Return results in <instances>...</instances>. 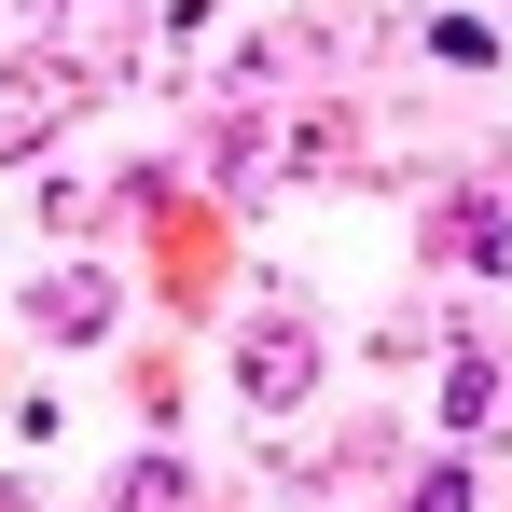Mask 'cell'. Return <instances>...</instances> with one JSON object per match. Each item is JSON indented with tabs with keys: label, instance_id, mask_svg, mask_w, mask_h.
I'll return each instance as SVG.
<instances>
[{
	"label": "cell",
	"instance_id": "obj_1",
	"mask_svg": "<svg viewBox=\"0 0 512 512\" xmlns=\"http://www.w3.org/2000/svg\"><path fill=\"white\" fill-rule=\"evenodd\" d=\"M14 319L56 333V346H111V333H125V277H111V263H56V277H28Z\"/></svg>",
	"mask_w": 512,
	"mask_h": 512
},
{
	"label": "cell",
	"instance_id": "obj_2",
	"mask_svg": "<svg viewBox=\"0 0 512 512\" xmlns=\"http://www.w3.org/2000/svg\"><path fill=\"white\" fill-rule=\"evenodd\" d=\"M236 388H250V402H305V388H319V333H305V319H250V333H236Z\"/></svg>",
	"mask_w": 512,
	"mask_h": 512
},
{
	"label": "cell",
	"instance_id": "obj_3",
	"mask_svg": "<svg viewBox=\"0 0 512 512\" xmlns=\"http://www.w3.org/2000/svg\"><path fill=\"white\" fill-rule=\"evenodd\" d=\"M443 250L485 263V277H512V208H499V194H457V208H443Z\"/></svg>",
	"mask_w": 512,
	"mask_h": 512
},
{
	"label": "cell",
	"instance_id": "obj_4",
	"mask_svg": "<svg viewBox=\"0 0 512 512\" xmlns=\"http://www.w3.org/2000/svg\"><path fill=\"white\" fill-rule=\"evenodd\" d=\"M180 499H194V471H180V457H139V471L111 485V512H180Z\"/></svg>",
	"mask_w": 512,
	"mask_h": 512
},
{
	"label": "cell",
	"instance_id": "obj_5",
	"mask_svg": "<svg viewBox=\"0 0 512 512\" xmlns=\"http://www.w3.org/2000/svg\"><path fill=\"white\" fill-rule=\"evenodd\" d=\"M402 512H471V471H457V457H443V471H416V485H402Z\"/></svg>",
	"mask_w": 512,
	"mask_h": 512
}]
</instances>
